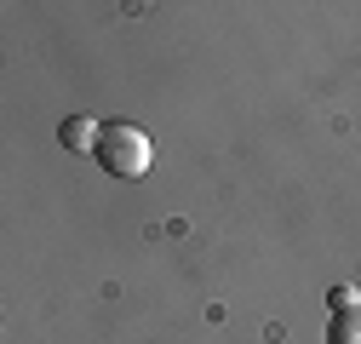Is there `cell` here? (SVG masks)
<instances>
[{
	"label": "cell",
	"mask_w": 361,
	"mask_h": 344,
	"mask_svg": "<svg viewBox=\"0 0 361 344\" xmlns=\"http://www.w3.org/2000/svg\"><path fill=\"white\" fill-rule=\"evenodd\" d=\"M98 161H104V172H115V178H144V172L155 166V144H149L144 126L109 121L104 138H98Z\"/></svg>",
	"instance_id": "cell-1"
},
{
	"label": "cell",
	"mask_w": 361,
	"mask_h": 344,
	"mask_svg": "<svg viewBox=\"0 0 361 344\" xmlns=\"http://www.w3.org/2000/svg\"><path fill=\"white\" fill-rule=\"evenodd\" d=\"M58 138H63V149H75V155H80V149H92V155H98L104 126H98V121H86V115H69V121L58 126Z\"/></svg>",
	"instance_id": "cell-2"
},
{
	"label": "cell",
	"mask_w": 361,
	"mask_h": 344,
	"mask_svg": "<svg viewBox=\"0 0 361 344\" xmlns=\"http://www.w3.org/2000/svg\"><path fill=\"white\" fill-rule=\"evenodd\" d=\"M327 344H361V310H338L327 321Z\"/></svg>",
	"instance_id": "cell-3"
},
{
	"label": "cell",
	"mask_w": 361,
	"mask_h": 344,
	"mask_svg": "<svg viewBox=\"0 0 361 344\" xmlns=\"http://www.w3.org/2000/svg\"><path fill=\"white\" fill-rule=\"evenodd\" d=\"M338 310H361V287H355V281H338V287H333V316H338Z\"/></svg>",
	"instance_id": "cell-4"
}]
</instances>
